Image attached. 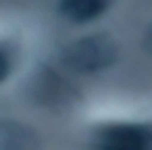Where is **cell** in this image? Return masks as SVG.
Returning a JSON list of instances; mask_svg holds the SVG:
<instances>
[{"instance_id":"1","label":"cell","mask_w":152,"mask_h":150,"mask_svg":"<svg viewBox=\"0 0 152 150\" xmlns=\"http://www.w3.org/2000/svg\"><path fill=\"white\" fill-rule=\"evenodd\" d=\"M90 150H152V123H106L92 131Z\"/></svg>"},{"instance_id":"2","label":"cell","mask_w":152,"mask_h":150,"mask_svg":"<svg viewBox=\"0 0 152 150\" xmlns=\"http://www.w3.org/2000/svg\"><path fill=\"white\" fill-rule=\"evenodd\" d=\"M65 63L73 71L79 73H90L98 69H106L115 63L117 59V48L108 38H83L71 44L65 50Z\"/></svg>"},{"instance_id":"3","label":"cell","mask_w":152,"mask_h":150,"mask_svg":"<svg viewBox=\"0 0 152 150\" xmlns=\"http://www.w3.org/2000/svg\"><path fill=\"white\" fill-rule=\"evenodd\" d=\"M0 150H40V140L36 131L21 123L2 121L0 125Z\"/></svg>"},{"instance_id":"4","label":"cell","mask_w":152,"mask_h":150,"mask_svg":"<svg viewBox=\"0 0 152 150\" xmlns=\"http://www.w3.org/2000/svg\"><path fill=\"white\" fill-rule=\"evenodd\" d=\"M104 9L106 0H61V13L75 23H88L102 15Z\"/></svg>"},{"instance_id":"5","label":"cell","mask_w":152,"mask_h":150,"mask_svg":"<svg viewBox=\"0 0 152 150\" xmlns=\"http://www.w3.org/2000/svg\"><path fill=\"white\" fill-rule=\"evenodd\" d=\"M0 67H2V71H0V81H4L9 77V71H11V61H9V52L2 48L0 50Z\"/></svg>"},{"instance_id":"6","label":"cell","mask_w":152,"mask_h":150,"mask_svg":"<svg viewBox=\"0 0 152 150\" xmlns=\"http://www.w3.org/2000/svg\"><path fill=\"white\" fill-rule=\"evenodd\" d=\"M150 36H152V31H150Z\"/></svg>"}]
</instances>
